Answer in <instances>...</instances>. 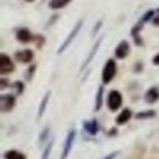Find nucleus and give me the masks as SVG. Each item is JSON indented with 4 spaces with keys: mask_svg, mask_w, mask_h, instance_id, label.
<instances>
[{
    "mask_svg": "<svg viewBox=\"0 0 159 159\" xmlns=\"http://www.w3.org/2000/svg\"><path fill=\"white\" fill-rule=\"evenodd\" d=\"M144 98H145V101H146V103H148V104H153V103H155L156 101L159 98V90L156 88V87L151 88L146 93H145Z\"/></svg>",
    "mask_w": 159,
    "mask_h": 159,
    "instance_id": "12",
    "label": "nucleus"
},
{
    "mask_svg": "<svg viewBox=\"0 0 159 159\" xmlns=\"http://www.w3.org/2000/svg\"><path fill=\"white\" fill-rule=\"evenodd\" d=\"M102 40H104V36H102V37H99V38L97 39V41L95 42V44L93 46V48H92V49H91V51H89V53H88V55H87L86 60H85L84 63H83V64H82V66H81V70H84V69L87 67V65H88L92 61H93V59L95 57V55L97 54L98 50H99L100 44H102Z\"/></svg>",
    "mask_w": 159,
    "mask_h": 159,
    "instance_id": "6",
    "label": "nucleus"
},
{
    "mask_svg": "<svg viewBox=\"0 0 159 159\" xmlns=\"http://www.w3.org/2000/svg\"><path fill=\"white\" fill-rule=\"evenodd\" d=\"M117 73V64L112 59H109L107 61V63L105 64L104 68H102V80L105 84L111 82V80L113 79V77L116 76Z\"/></svg>",
    "mask_w": 159,
    "mask_h": 159,
    "instance_id": "2",
    "label": "nucleus"
},
{
    "mask_svg": "<svg viewBox=\"0 0 159 159\" xmlns=\"http://www.w3.org/2000/svg\"><path fill=\"white\" fill-rule=\"evenodd\" d=\"M25 1H27V2H33V1H35V0H25Z\"/></svg>",
    "mask_w": 159,
    "mask_h": 159,
    "instance_id": "29",
    "label": "nucleus"
},
{
    "mask_svg": "<svg viewBox=\"0 0 159 159\" xmlns=\"http://www.w3.org/2000/svg\"><path fill=\"white\" fill-rule=\"evenodd\" d=\"M131 116H132V111H130L129 108H124L119 114V116L117 117V124L118 125L127 124V122L130 120V118H131Z\"/></svg>",
    "mask_w": 159,
    "mask_h": 159,
    "instance_id": "14",
    "label": "nucleus"
},
{
    "mask_svg": "<svg viewBox=\"0 0 159 159\" xmlns=\"http://www.w3.org/2000/svg\"><path fill=\"white\" fill-rule=\"evenodd\" d=\"M154 24L159 26V16H158V19H157V17H155V19H154Z\"/></svg>",
    "mask_w": 159,
    "mask_h": 159,
    "instance_id": "28",
    "label": "nucleus"
},
{
    "mask_svg": "<svg viewBox=\"0 0 159 159\" xmlns=\"http://www.w3.org/2000/svg\"><path fill=\"white\" fill-rule=\"evenodd\" d=\"M13 89H14L17 95H20L22 92H23V90H24L23 82H22V81H15L14 84H13Z\"/></svg>",
    "mask_w": 159,
    "mask_h": 159,
    "instance_id": "21",
    "label": "nucleus"
},
{
    "mask_svg": "<svg viewBox=\"0 0 159 159\" xmlns=\"http://www.w3.org/2000/svg\"><path fill=\"white\" fill-rule=\"evenodd\" d=\"M102 20H99V21L97 22V23L94 25V27H93V30H92V36L93 37H95L96 35L98 34V32H99L100 30H102Z\"/></svg>",
    "mask_w": 159,
    "mask_h": 159,
    "instance_id": "22",
    "label": "nucleus"
},
{
    "mask_svg": "<svg viewBox=\"0 0 159 159\" xmlns=\"http://www.w3.org/2000/svg\"><path fill=\"white\" fill-rule=\"evenodd\" d=\"M84 127L86 129V131H88L91 134H96L98 130V126L96 120H92V121H87L84 124Z\"/></svg>",
    "mask_w": 159,
    "mask_h": 159,
    "instance_id": "18",
    "label": "nucleus"
},
{
    "mask_svg": "<svg viewBox=\"0 0 159 159\" xmlns=\"http://www.w3.org/2000/svg\"><path fill=\"white\" fill-rule=\"evenodd\" d=\"M74 139H75V131L74 130H71L68 133L66 143H64V148H63V152H62L61 159H66L68 157V155L70 154L71 147H72V145H73V142H74Z\"/></svg>",
    "mask_w": 159,
    "mask_h": 159,
    "instance_id": "9",
    "label": "nucleus"
},
{
    "mask_svg": "<svg viewBox=\"0 0 159 159\" xmlns=\"http://www.w3.org/2000/svg\"><path fill=\"white\" fill-rule=\"evenodd\" d=\"M71 1L72 0H50L48 7L52 10H59V9H63L64 7H67Z\"/></svg>",
    "mask_w": 159,
    "mask_h": 159,
    "instance_id": "13",
    "label": "nucleus"
},
{
    "mask_svg": "<svg viewBox=\"0 0 159 159\" xmlns=\"http://www.w3.org/2000/svg\"><path fill=\"white\" fill-rule=\"evenodd\" d=\"M142 28H143V23L138 22V24H136L131 30V35H132V37H133V40L136 46H143V40L140 35V32Z\"/></svg>",
    "mask_w": 159,
    "mask_h": 159,
    "instance_id": "11",
    "label": "nucleus"
},
{
    "mask_svg": "<svg viewBox=\"0 0 159 159\" xmlns=\"http://www.w3.org/2000/svg\"><path fill=\"white\" fill-rule=\"evenodd\" d=\"M153 63H154V65H159V53L157 55H155V57H154Z\"/></svg>",
    "mask_w": 159,
    "mask_h": 159,
    "instance_id": "27",
    "label": "nucleus"
},
{
    "mask_svg": "<svg viewBox=\"0 0 159 159\" xmlns=\"http://www.w3.org/2000/svg\"><path fill=\"white\" fill-rule=\"evenodd\" d=\"M83 24H84V20H83V19H81L80 21H77V23L75 24V26L72 28V30H71V33L68 35V37L66 38V40L63 41V43H62L61 46H60V48L58 49V54H61V53H63L64 51L69 48V46L72 43L73 40H74L75 38H77V36L79 35L80 30H82Z\"/></svg>",
    "mask_w": 159,
    "mask_h": 159,
    "instance_id": "1",
    "label": "nucleus"
},
{
    "mask_svg": "<svg viewBox=\"0 0 159 159\" xmlns=\"http://www.w3.org/2000/svg\"><path fill=\"white\" fill-rule=\"evenodd\" d=\"M156 115V111L153 109H149V111H140L138 114H136L135 118L136 119H148L152 118Z\"/></svg>",
    "mask_w": 159,
    "mask_h": 159,
    "instance_id": "19",
    "label": "nucleus"
},
{
    "mask_svg": "<svg viewBox=\"0 0 159 159\" xmlns=\"http://www.w3.org/2000/svg\"><path fill=\"white\" fill-rule=\"evenodd\" d=\"M51 146H52V142H49V144L47 145L46 148H45L44 152H42V159H48L49 158V154H50V151H51Z\"/></svg>",
    "mask_w": 159,
    "mask_h": 159,
    "instance_id": "23",
    "label": "nucleus"
},
{
    "mask_svg": "<svg viewBox=\"0 0 159 159\" xmlns=\"http://www.w3.org/2000/svg\"><path fill=\"white\" fill-rule=\"evenodd\" d=\"M14 70V64L4 53L0 54V75H7Z\"/></svg>",
    "mask_w": 159,
    "mask_h": 159,
    "instance_id": "4",
    "label": "nucleus"
},
{
    "mask_svg": "<svg viewBox=\"0 0 159 159\" xmlns=\"http://www.w3.org/2000/svg\"><path fill=\"white\" fill-rule=\"evenodd\" d=\"M17 39L20 42H22V43H27V42H30L34 38H33L32 33L27 28H20L17 32Z\"/></svg>",
    "mask_w": 159,
    "mask_h": 159,
    "instance_id": "10",
    "label": "nucleus"
},
{
    "mask_svg": "<svg viewBox=\"0 0 159 159\" xmlns=\"http://www.w3.org/2000/svg\"><path fill=\"white\" fill-rule=\"evenodd\" d=\"M102 98H104V87L100 86L98 88V91L96 93V104H95V111H99L102 106Z\"/></svg>",
    "mask_w": 159,
    "mask_h": 159,
    "instance_id": "16",
    "label": "nucleus"
},
{
    "mask_svg": "<svg viewBox=\"0 0 159 159\" xmlns=\"http://www.w3.org/2000/svg\"><path fill=\"white\" fill-rule=\"evenodd\" d=\"M157 12H158V13H159V8H158V9H157Z\"/></svg>",
    "mask_w": 159,
    "mask_h": 159,
    "instance_id": "30",
    "label": "nucleus"
},
{
    "mask_svg": "<svg viewBox=\"0 0 159 159\" xmlns=\"http://www.w3.org/2000/svg\"><path fill=\"white\" fill-rule=\"evenodd\" d=\"M130 53V44L127 40H122V41L119 42V44L117 46L115 50V55L117 59L119 60H123L129 55Z\"/></svg>",
    "mask_w": 159,
    "mask_h": 159,
    "instance_id": "7",
    "label": "nucleus"
},
{
    "mask_svg": "<svg viewBox=\"0 0 159 159\" xmlns=\"http://www.w3.org/2000/svg\"><path fill=\"white\" fill-rule=\"evenodd\" d=\"M15 105V98L12 94H3L0 96V111L2 113L10 111Z\"/></svg>",
    "mask_w": 159,
    "mask_h": 159,
    "instance_id": "5",
    "label": "nucleus"
},
{
    "mask_svg": "<svg viewBox=\"0 0 159 159\" xmlns=\"http://www.w3.org/2000/svg\"><path fill=\"white\" fill-rule=\"evenodd\" d=\"M34 41H35V43L37 44V47L38 48H40V47L44 44V42H45V38L42 37V35H39V34H37V35H35V37H34Z\"/></svg>",
    "mask_w": 159,
    "mask_h": 159,
    "instance_id": "24",
    "label": "nucleus"
},
{
    "mask_svg": "<svg viewBox=\"0 0 159 159\" xmlns=\"http://www.w3.org/2000/svg\"><path fill=\"white\" fill-rule=\"evenodd\" d=\"M7 87H9L8 80L4 79V78H1V79H0V90H4Z\"/></svg>",
    "mask_w": 159,
    "mask_h": 159,
    "instance_id": "26",
    "label": "nucleus"
},
{
    "mask_svg": "<svg viewBox=\"0 0 159 159\" xmlns=\"http://www.w3.org/2000/svg\"><path fill=\"white\" fill-rule=\"evenodd\" d=\"M4 159H26V157L17 151H8L4 153Z\"/></svg>",
    "mask_w": 159,
    "mask_h": 159,
    "instance_id": "17",
    "label": "nucleus"
},
{
    "mask_svg": "<svg viewBox=\"0 0 159 159\" xmlns=\"http://www.w3.org/2000/svg\"><path fill=\"white\" fill-rule=\"evenodd\" d=\"M154 15H155V11H154V10H148L147 12H145L144 14L142 15V17H141L140 22H141V23H145V22H148L149 20H152L153 17H155Z\"/></svg>",
    "mask_w": 159,
    "mask_h": 159,
    "instance_id": "20",
    "label": "nucleus"
},
{
    "mask_svg": "<svg viewBox=\"0 0 159 159\" xmlns=\"http://www.w3.org/2000/svg\"><path fill=\"white\" fill-rule=\"evenodd\" d=\"M107 105H108L109 109L112 111H116L121 107L122 105V95L119 91L112 90L109 92L108 100H107Z\"/></svg>",
    "mask_w": 159,
    "mask_h": 159,
    "instance_id": "3",
    "label": "nucleus"
},
{
    "mask_svg": "<svg viewBox=\"0 0 159 159\" xmlns=\"http://www.w3.org/2000/svg\"><path fill=\"white\" fill-rule=\"evenodd\" d=\"M48 134H49V129H48V127L47 128H45L44 129V131L42 132V134H40V136H39V139H40V142H42V141H45L46 140V138L48 136Z\"/></svg>",
    "mask_w": 159,
    "mask_h": 159,
    "instance_id": "25",
    "label": "nucleus"
},
{
    "mask_svg": "<svg viewBox=\"0 0 159 159\" xmlns=\"http://www.w3.org/2000/svg\"><path fill=\"white\" fill-rule=\"evenodd\" d=\"M49 98H50V92H47L46 94L44 95L42 98V102H40V105H39V108H38V115H37V119H40L44 115L45 111H46V107H47V104H48V101H49Z\"/></svg>",
    "mask_w": 159,
    "mask_h": 159,
    "instance_id": "15",
    "label": "nucleus"
},
{
    "mask_svg": "<svg viewBox=\"0 0 159 159\" xmlns=\"http://www.w3.org/2000/svg\"><path fill=\"white\" fill-rule=\"evenodd\" d=\"M15 59L17 60L21 63H30L32 62V60L34 59V53H33L32 50L30 49H25V50L22 51H17L14 54Z\"/></svg>",
    "mask_w": 159,
    "mask_h": 159,
    "instance_id": "8",
    "label": "nucleus"
}]
</instances>
